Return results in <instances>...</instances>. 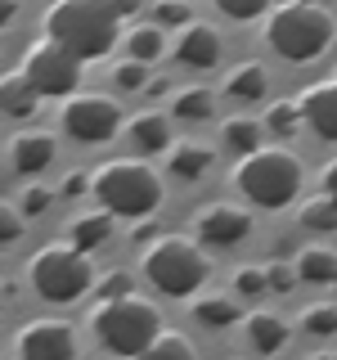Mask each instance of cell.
<instances>
[{"mask_svg": "<svg viewBox=\"0 0 337 360\" xmlns=\"http://www.w3.org/2000/svg\"><path fill=\"white\" fill-rule=\"evenodd\" d=\"M41 27H45V41L67 50L77 63L112 54V45L121 37V18L108 0H59V5L45 9Z\"/></svg>", "mask_w": 337, "mask_h": 360, "instance_id": "6da1fadb", "label": "cell"}, {"mask_svg": "<svg viewBox=\"0 0 337 360\" xmlns=\"http://www.w3.org/2000/svg\"><path fill=\"white\" fill-rule=\"evenodd\" d=\"M337 37V22L324 5H310V0H288V5H275L265 18V41L279 59L288 63H310L319 59L324 50Z\"/></svg>", "mask_w": 337, "mask_h": 360, "instance_id": "7a4b0ae2", "label": "cell"}, {"mask_svg": "<svg viewBox=\"0 0 337 360\" xmlns=\"http://www.w3.org/2000/svg\"><path fill=\"white\" fill-rule=\"evenodd\" d=\"M90 194L104 202V212L117 217H153L162 207V180L140 158H112L90 176Z\"/></svg>", "mask_w": 337, "mask_h": 360, "instance_id": "3957f363", "label": "cell"}, {"mask_svg": "<svg viewBox=\"0 0 337 360\" xmlns=\"http://www.w3.org/2000/svg\"><path fill=\"white\" fill-rule=\"evenodd\" d=\"M211 257L202 252V243L185 239V234H157L153 243H144V279L166 292V297H189L207 284Z\"/></svg>", "mask_w": 337, "mask_h": 360, "instance_id": "277c9868", "label": "cell"}, {"mask_svg": "<svg viewBox=\"0 0 337 360\" xmlns=\"http://www.w3.org/2000/svg\"><path fill=\"white\" fill-rule=\"evenodd\" d=\"M301 158L288 153V149H256L239 158V167H234V185H239V194L247 202H256V207H288L292 198H297L301 189Z\"/></svg>", "mask_w": 337, "mask_h": 360, "instance_id": "5b68a950", "label": "cell"}, {"mask_svg": "<svg viewBox=\"0 0 337 360\" xmlns=\"http://www.w3.org/2000/svg\"><path fill=\"white\" fill-rule=\"evenodd\" d=\"M90 329H95V338L108 352L131 360L162 333V311L131 292V297H117V302H99V307L90 311Z\"/></svg>", "mask_w": 337, "mask_h": 360, "instance_id": "8992f818", "label": "cell"}, {"mask_svg": "<svg viewBox=\"0 0 337 360\" xmlns=\"http://www.w3.org/2000/svg\"><path fill=\"white\" fill-rule=\"evenodd\" d=\"M27 284L37 288V297L67 307V302L86 297L95 284V266L86 252H77L72 243H45L37 257L27 262Z\"/></svg>", "mask_w": 337, "mask_h": 360, "instance_id": "52a82bcc", "label": "cell"}, {"mask_svg": "<svg viewBox=\"0 0 337 360\" xmlns=\"http://www.w3.org/2000/svg\"><path fill=\"white\" fill-rule=\"evenodd\" d=\"M22 82L37 90L41 99H72L77 82H81V63L67 50H59L54 41H32L22 54Z\"/></svg>", "mask_w": 337, "mask_h": 360, "instance_id": "ba28073f", "label": "cell"}, {"mask_svg": "<svg viewBox=\"0 0 337 360\" xmlns=\"http://www.w3.org/2000/svg\"><path fill=\"white\" fill-rule=\"evenodd\" d=\"M121 127V108L108 95H72L63 104V131L81 144H104Z\"/></svg>", "mask_w": 337, "mask_h": 360, "instance_id": "9c48e42d", "label": "cell"}, {"mask_svg": "<svg viewBox=\"0 0 337 360\" xmlns=\"http://www.w3.org/2000/svg\"><path fill=\"white\" fill-rule=\"evenodd\" d=\"M18 360H77V333L67 320H32L18 329Z\"/></svg>", "mask_w": 337, "mask_h": 360, "instance_id": "30bf717a", "label": "cell"}, {"mask_svg": "<svg viewBox=\"0 0 337 360\" xmlns=\"http://www.w3.org/2000/svg\"><path fill=\"white\" fill-rule=\"evenodd\" d=\"M194 230L211 248H234L252 234V217L243 207H234V202H202L194 212Z\"/></svg>", "mask_w": 337, "mask_h": 360, "instance_id": "8fae6325", "label": "cell"}, {"mask_svg": "<svg viewBox=\"0 0 337 360\" xmlns=\"http://www.w3.org/2000/svg\"><path fill=\"white\" fill-rule=\"evenodd\" d=\"M297 108H301V122H306L319 140L337 144V82H315L306 95L297 99Z\"/></svg>", "mask_w": 337, "mask_h": 360, "instance_id": "7c38bea8", "label": "cell"}, {"mask_svg": "<svg viewBox=\"0 0 337 360\" xmlns=\"http://www.w3.org/2000/svg\"><path fill=\"white\" fill-rule=\"evenodd\" d=\"M54 135L50 131H18L14 140H9V167H14L18 176H41L45 167L54 162Z\"/></svg>", "mask_w": 337, "mask_h": 360, "instance_id": "4fadbf2b", "label": "cell"}, {"mask_svg": "<svg viewBox=\"0 0 337 360\" xmlns=\"http://www.w3.org/2000/svg\"><path fill=\"white\" fill-rule=\"evenodd\" d=\"M176 59L189 63V68H216L220 63V32L207 27V22H189V27H180Z\"/></svg>", "mask_w": 337, "mask_h": 360, "instance_id": "5bb4252c", "label": "cell"}, {"mask_svg": "<svg viewBox=\"0 0 337 360\" xmlns=\"http://www.w3.org/2000/svg\"><path fill=\"white\" fill-rule=\"evenodd\" d=\"M265 90H270V72H265V63H256V59L234 63L230 72H225V95L239 99V104H252V99L265 95Z\"/></svg>", "mask_w": 337, "mask_h": 360, "instance_id": "9a60e30c", "label": "cell"}, {"mask_svg": "<svg viewBox=\"0 0 337 360\" xmlns=\"http://www.w3.org/2000/svg\"><path fill=\"white\" fill-rule=\"evenodd\" d=\"M211 162H216V153L207 149V144H198V140H180L171 153H166V172L180 176V180H198V176H207L211 172Z\"/></svg>", "mask_w": 337, "mask_h": 360, "instance_id": "2e32d148", "label": "cell"}, {"mask_svg": "<svg viewBox=\"0 0 337 360\" xmlns=\"http://www.w3.org/2000/svg\"><path fill=\"white\" fill-rule=\"evenodd\" d=\"M247 342H252V352H279V347L288 342V320L284 315H275V311H252L247 315Z\"/></svg>", "mask_w": 337, "mask_h": 360, "instance_id": "e0dca14e", "label": "cell"}, {"mask_svg": "<svg viewBox=\"0 0 337 360\" xmlns=\"http://www.w3.org/2000/svg\"><path fill=\"white\" fill-rule=\"evenodd\" d=\"M131 144L144 153H157V149H171V122L162 117V112L144 108L131 117Z\"/></svg>", "mask_w": 337, "mask_h": 360, "instance_id": "ac0fdd59", "label": "cell"}, {"mask_svg": "<svg viewBox=\"0 0 337 360\" xmlns=\"http://www.w3.org/2000/svg\"><path fill=\"white\" fill-rule=\"evenodd\" d=\"M37 104H41V95L22 82V72H5V77H0V112H5V117L22 122V117L37 112Z\"/></svg>", "mask_w": 337, "mask_h": 360, "instance_id": "d6986e66", "label": "cell"}, {"mask_svg": "<svg viewBox=\"0 0 337 360\" xmlns=\"http://www.w3.org/2000/svg\"><path fill=\"white\" fill-rule=\"evenodd\" d=\"M108 234H112V217L108 212H90V217H77L72 225H67V243L77 248V252H95L99 243H108Z\"/></svg>", "mask_w": 337, "mask_h": 360, "instance_id": "ffe728a7", "label": "cell"}, {"mask_svg": "<svg viewBox=\"0 0 337 360\" xmlns=\"http://www.w3.org/2000/svg\"><path fill=\"white\" fill-rule=\"evenodd\" d=\"M292 270H297V279H306V284H333L337 279V252L333 248H301Z\"/></svg>", "mask_w": 337, "mask_h": 360, "instance_id": "44dd1931", "label": "cell"}, {"mask_svg": "<svg viewBox=\"0 0 337 360\" xmlns=\"http://www.w3.org/2000/svg\"><path fill=\"white\" fill-rule=\"evenodd\" d=\"M261 135H265V127L256 117H230L220 127V144H225V149H234L239 158H247V153L261 149Z\"/></svg>", "mask_w": 337, "mask_h": 360, "instance_id": "7402d4cb", "label": "cell"}, {"mask_svg": "<svg viewBox=\"0 0 337 360\" xmlns=\"http://www.w3.org/2000/svg\"><path fill=\"white\" fill-rule=\"evenodd\" d=\"M176 117H185V122H207L211 112H216V95H211L207 86H189V90H180L176 95Z\"/></svg>", "mask_w": 337, "mask_h": 360, "instance_id": "603a6c76", "label": "cell"}, {"mask_svg": "<svg viewBox=\"0 0 337 360\" xmlns=\"http://www.w3.org/2000/svg\"><path fill=\"white\" fill-rule=\"evenodd\" d=\"M131 360H198V356H194V342H189V338H180V333H166V329H162L140 356H131Z\"/></svg>", "mask_w": 337, "mask_h": 360, "instance_id": "cb8c5ba5", "label": "cell"}, {"mask_svg": "<svg viewBox=\"0 0 337 360\" xmlns=\"http://www.w3.org/2000/svg\"><path fill=\"white\" fill-rule=\"evenodd\" d=\"M194 320L207 324V329H225V324L239 320V302H234V297H216V292H211V297H198L194 302Z\"/></svg>", "mask_w": 337, "mask_h": 360, "instance_id": "d4e9b609", "label": "cell"}, {"mask_svg": "<svg viewBox=\"0 0 337 360\" xmlns=\"http://www.w3.org/2000/svg\"><path fill=\"white\" fill-rule=\"evenodd\" d=\"M126 41H131V59H135V63H144V68H149L153 59H162V50H166L162 27H153V22H140V27H135Z\"/></svg>", "mask_w": 337, "mask_h": 360, "instance_id": "484cf974", "label": "cell"}, {"mask_svg": "<svg viewBox=\"0 0 337 360\" xmlns=\"http://www.w3.org/2000/svg\"><path fill=\"white\" fill-rule=\"evenodd\" d=\"M261 127H265L270 135H279V140H292V135H297V127H301V108H297V99H279V104L265 112Z\"/></svg>", "mask_w": 337, "mask_h": 360, "instance_id": "4316f807", "label": "cell"}, {"mask_svg": "<svg viewBox=\"0 0 337 360\" xmlns=\"http://www.w3.org/2000/svg\"><path fill=\"white\" fill-rule=\"evenodd\" d=\"M297 221L306 225V230H324V234H333L337 230V202L329 198H310V202H301V212H297Z\"/></svg>", "mask_w": 337, "mask_h": 360, "instance_id": "83f0119b", "label": "cell"}, {"mask_svg": "<svg viewBox=\"0 0 337 360\" xmlns=\"http://www.w3.org/2000/svg\"><path fill=\"white\" fill-rule=\"evenodd\" d=\"M301 329L315 333V338L337 333V307H329V302H315V307H306V311H301Z\"/></svg>", "mask_w": 337, "mask_h": 360, "instance_id": "f1b7e54d", "label": "cell"}, {"mask_svg": "<svg viewBox=\"0 0 337 360\" xmlns=\"http://www.w3.org/2000/svg\"><path fill=\"white\" fill-rule=\"evenodd\" d=\"M189 5L185 0H157L153 5V27H189Z\"/></svg>", "mask_w": 337, "mask_h": 360, "instance_id": "f546056e", "label": "cell"}, {"mask_svg": "<svg viewBox=\"0 0 337 360\" xmlns=\"http://www.w3.org/2000/svg\"><path fill=\"white\" fill-rule=\"evenodd\" d=\"M135 292V279L126 270H112V275L99 279V302H117V297H131Z\"/></svg>", "mask_w": 337, "mask_h": 360, "instance_id": "4dcf8cb0", "label": "cell"}, {"mask_svg": "<svg viewBox=\"0 0 337 360\" xmlns=\"http://www.w3.org/2000/svg\"><path fill=\"white\" fill-rule=\"evenodd\" d=\"M216 9H220L225 18H234V22H247V18H261L265 14L261 0H216Z\"/></svg>", "mask_w": 337, "mask_h": 360, "instance_id": "1f68e13d", "label": "cell"}, {"mask_svg": "<svg viewBox=\"0 0 337 360\" xmlns=\"http://www.w3.org/2000/svg\"><path fill=\"white\" fill-rule=\"evenodd\" d=\"M50 202H54V194H50V189H45L41 180H37V185H27V189H22V202H18V212H22V217H41V212L50 207Z\"/></svg>", "mask_w": 337, "mask_h": 360, "instance_id": "d6a6232c", "label": "cell"}, {"mask_svg": "<svg viewBox=\"0 0 337 360\" xmlns=\"http://www.w3.org/2000/svg\"><path fill=\"white\" fill-rule=\"evenodd\" d=\"M234 292H239V297H256V292H265V270L243 266L239 275H234Z\"/></svg>", "mask_w": 337, "mask_h": 360, "instance_id": "836d02e7", "label": "cell"}, {"mask_svg": "<svg viewBox=\"0 0 337 360\" xmlns=\"http://www.w3.org/2000/svg\"><path fill=\"white\" fill-rule=\"evenodd\" d=\"M144 77H149V72H144V63H135V59H121L117 68H112V82H117L121 90H140Z\"/></svg>", "mask_w": 337, "mask_h": 360, "instance_id": "e575fe53", "label": "cell"}, {"mask_svg": "<svg viewBox=\"0 0 337 360\" xmlns=\"http://www.w3.org/2000/svg\"><path fill=\"white\" fill-rule=\"evenodd\" d=\"M292 284H297V270H292L288 262L265 266V292H288Z\"/></svg>", "mask_w": 337, "mask_h": 360, "instance_id": "d590c367", "label": "cell"}, {"mask_svg": "<svg viewBox=\"0 0 337 360\" xmlns=\"http://www.w3.org/2000/svg\"><path fill=\"white\" fill-rule=\"evenodd\" d=\"M14 239H22V212L0 198V243H14Z\"/></svg>", "mask_w": 337, "mask_h": 360, "instance_id": "8d00e7d4", "label": "cell"}, {"mask_svg": "<svg viewBox=\"0 0 337 360\" xmlns=\"http://www.w3.org/2000/svg\"><path fill=\"white\" fill-rule=\"evenodd\" d=\"M86 189H90V176H86V172H67V180H63V194H67V198L86 194Z\"/></svg>", "mask_w": 337, "mask_h": 360, "instance_id": "74e56055", "label": "cell"}, {"mask_svg": "<svg viewBox=\"0 0 337 360\" xmlns=\"http://www.w3.org/2000/svg\"><path fill=\"white\" fill-rule=\"evenodd\" d=\"M324 198H329V202H337V158H333V162L329 167H324Z\"/></svg>", "mask_w": 337, "mask_h": 360, "instance_id": "f35d334b", "label": "cell"}, {"mask_svg": "<svg viewBox=\"0 0 337 360\" xmlns=\"http://www.w3.org/2000/svg\"><path fill=\"white\" fill-rule=\"evenodd\" d=\"M149 234H153V217L135 221V230H131V239H135V243H144V239H149Z\"/></svg>", "mask_w": 337, "mask_h": 360, "instance_id": "ab89813d", "label": "cell"}, {"mask_svg": "<svg viewBox=\"0 0 337 360\" xmlns=\"http://www.w3.org/2000/svg\"><path fill=\"white\" fill-rule=\"evenodd\" d=\"M14 18H18V5L14 0H0V27H9Z\"/></svg>", "mask_w": 337, "mask_h": 360, "instance_id": "60d3db41", "label": "cell"}, {"mask_svg": "<svg viewBox=\"0 0 337 360\" xmlns=\"http://www.w3.org/2000/svg\"><path fill=\"white\" fill-rule=\"evenodd\" d=\"M310 360H337V352H324V356H310Z\"/></svg>", "mask_w": 337, "mask_h": 360, "instance_id": "b9f144b4", "label": "cell"}, {"mask_svg": "<svg viewBox=\"0 0 337 360\" xmlns=\"http://www.w3.org/2000/svg\"><path fill=\"white\" fill-rule=\"evenodd\" d=\"M333 288H337V279H333Z\"/></svg>", "mask_w": 337, "mask_h": 360, "instance_id": "7bdbcfd3", "label": "cell"}, {"mask_svg": "<svg viewBox=\"0 0 337 360\" xmlns=\"http://www.w3.org/2000/svg\"><path fill=\"white\" fill-rule=\"evenodd\" d=\"M333 82H337V77H333Z\"/></svg>", "mask_w": 337, "mask_h": 360, "instance_id": "ee69618b", "label": "cell"}]
</instances>
